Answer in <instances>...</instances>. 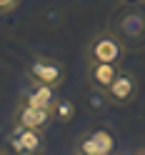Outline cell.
<instances>
[{
  "label": "cell",
  "mask_w": 145,
  "mask_h": 155,
  "mask_svg": "<svg viewBox=\"0 0 145 155\" xmlns=\"http://www.w3.org/2000/svg\"><path fill=\"white\" fill-rule=\"evenodd\" d=\"M85 103H88V108H90V110H95V113H100V110H105V108L110 105L108 95H105L103 90H95V88H90V90H88V95H85Z\"/></svg>",
  "instance_id": "8fae6325"
},
{
  "label": "cell",
  "mask_w": 145,
  "mask_h": 155,
  "mask_svg": "<svg viewBox=\"0 0 145 155\" xmlns=\"http://www.w3.org/2000/svg\"><path fill=\"white\" fill-rule=\"evenodd\" d=\"M120 65L118 63H103V60H85V80L95 90H108L113 80L118 78Z\"/></svg>",
  "instance_id": "ba28073f"
},
{
  "label": "cell",
  "mask_w": 145,
  "mask_h": 155,
  "mask_svg": "<svg viewBox=\"0 0 145 155\" xmlns=\"http://www.w3.org/2000/svg\"><path fill=\"white\" fill-rule=\"evenodd\" d=\"M25 75L30 83H40V85H48V88H60L65 83V63H60L58 58H50V55H35L25 68Z\"/></svg>",
  "instance_id": "7a4b0ae2"
},
{
  "label": "cell",
  "mask_w": 145,
  "mask_h": 155,
  "mask_svg": "<svg viewBox=\"0 0 145 155\" xmlns=\"http://www.w3.org/2000/svg\"><path fill=\"white\" fill-rule=\"evenodd\" d=\"M143 3H145V0H143Z\"/></svg>",
  "instance_id": "9a60e30c"
},
{
  "label": "cell",
  "mask_w": 145,
  "mask_h": 155,
  "mask_svg": "<svg viewBox=\"0 0 145 155\" xmlns=\"http://www.w3.org/2000/svg\"><path fill=\"white\" fill-rule=\"evenodd\" d=\"M50 110H53V120H55V123H60V125L73 123V120H75V113H78L75 103H73L70 98H63V95H58V98L53 100Z\"/></svg>",
  "instance_id": "30bf717a"
},
{
  "label": "cell",
  "mask_w": 145,
  "mask_h": 155,
  "mask_svg": "<svg viewBox=\"0 0 145 155\" xmlns=\"http://www.w3.org/2000/svg\"><path fill=\"white\" fill-rule=\"evenodd\" d=\"M53 110L50 108H33L25 103H15L13 110V125H23V128H33V130H48L53 125Z\"/></svg>",
  "instance_id": "52a82bcc"
},
{
  "label": "cell",
  "mask_w": 145,
  "mask_h": 155,
  "mask_svg": "<svg viewBox=\"0 0 145 155\" xmlns=\"http://www.w3.org/2000/svg\"><path fill=\"white\" fill-rule=\"evenodd\" d=\"M128 55V43L115 30H98L85 45V60H103V63H123Z\"/></svg>",
  "instance_id": "6da1fadb"
},
{
  "label": "cell",
  "mask_w": 145,
  "mask_h": 155,
  "mask_svg": "<svg viewBox=\"0 0 145 155\" xmlns=\"http://www.w3.org/2000/svg\"><path fill=\"white\" fill-rule=\"evenodd\" d=\"M55 98H58L55 88H48V85H40V83H30L28 88L20 90V95H18V103L33 105V108H50Z\"/></svg>",
  "instance_id": "9c48e42d"
},
{
  "label": "cell",
  "mask_w": 145,
  "mask_h": 155,
  "mask_svg": "<svg viewBox=\"0 0 145 155\" xmlns=\"http://www.w3.org/2000/svg\"><path fill=\"white\" fill-rule=\"evenodd\" d=\"M135 153H140V155H145V145H143V148H138V150H135Z\"/></svg>",
  "instance_id": "5bb4252c"
},
{
  "label": "cell",
  "mask_w": 145,
  "mask_h": 155,
  "mask_svg": "<svg viewBox=\"0 0 145 155\" xmlns=\"http://www.w3.org/2000/svg\"><path fill=\"white\" fill-rule=\"evenodd\" d=\"M115 33H118L128 45H140L145 40V13L123 10L115 18Z\"/></svg>",
  "instance_id": "5b68a950"
},
{
  "label": "cell",
  "mask_w": 145,
  "mask_h": 155,
  "mask_svg": "<svg viewBox=\"0 0 145 155\" xmlns=\"http://www.w3.org/2000/svg\"><path fill=\"white\" fill-rule=\"evenodd\" d=\"M120 3H128V5H140L143 0H120Z\"/></svg>",
  "instance_id": "4fadbf2b"
},
{
  "label": "cell",
  "mask_w": 145,
  "mask_h": 155,
  "mask_svg": "<svg viewBox=\"0 0 145 155\" xmlns=\"http://www.w3.org/2000/svg\"><path fill=\"white\" fill-rule=\"evenodd\" d=\"M18 5H20V0H0V15H8L18 10Z\"/></svg>",
  "instance_id": "7c38bea8"
},
{
  "label": "cell",
  "mask_w": 145,
  "mask_h": 155,
  "mask_svg": "<svg viewBox=\"0 0 145 155\" xmlns=\"http://www.w3.org/2000/svg\"><path fill=\"white\" fill-rule=\"evenodd\" d=\"M8 145L18 155H40L45 153V133L23 128V125H13L10 135H8Z\"/></svg>",
  "instance_id": "277c9868"
},
{
  "label": "cell",
  "mask_w": 145,
  "mask_h": 155,
  "mask_svg": "<svg viewBox=\"0 0 145 155\" xmlns=\"http://www.w3.org/2000/svg\"><path fill=\"white\" fill-rule=\"evenodd\" d=\"M138 88H140L138 75L130 73V70H123V68H120L118 78H115L113 85H110L108 90H105V95H108L110 105H130L135 98H138Z\"/></svg>",
  "instance_id": "8992f818"
},
{
  "label": "cell",
  "mask_w": 145,
  "mask_h": 155,
  "mask_svg": "<svg viewBox=\"0 0 145 155\" xmlns=\"http://www.w3.org/2000/svg\"><path fill=\"white\" fill-rule=\"evenodd\" d=\"M75 155H110L115 153V135L105 128H95L83 133L73 145Z\"/></svg>",
  "instance_id": "3957f363"
}]
</instances>
